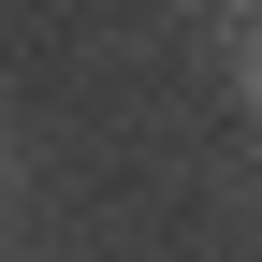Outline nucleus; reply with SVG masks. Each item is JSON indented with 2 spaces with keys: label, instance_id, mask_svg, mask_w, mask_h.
<instances>
[{
  "label": "nucleus",
  "instance_id": "nucleus-1",
  "mask_svg": "<svg viewBox=\"0 0 262 262\" xmlns=\"http://www.w3.org/2000/svg\"><path fill=\"white\" fill-rule=\"evenodd\" d=\"M248 102H262V44H248Z\"/></svg>",
  "mask_w": 262,
  "mask_h": 262
}]
</instances>
